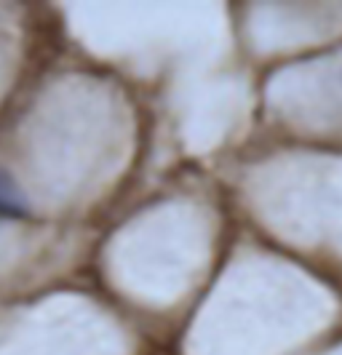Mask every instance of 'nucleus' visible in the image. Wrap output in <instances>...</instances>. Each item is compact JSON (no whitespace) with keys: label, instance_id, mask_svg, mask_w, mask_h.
<instances>
[{"label":"nucleus","instance_id":"1","mask_svg":"<svg viewBox=\"0 0 342 355\" xmlns=\"http://www.w3.org/2000/svg\"><path fill=\"white\" fill-rule=\"evenodd\" d=\"M30 216V203L19 190L14 177L0 168V219H24Z\"/></svg>","mask_w":342,"mask_h":355}]
</instances>
